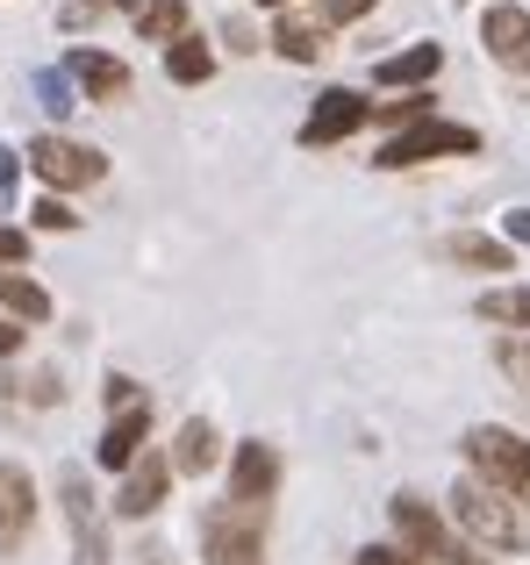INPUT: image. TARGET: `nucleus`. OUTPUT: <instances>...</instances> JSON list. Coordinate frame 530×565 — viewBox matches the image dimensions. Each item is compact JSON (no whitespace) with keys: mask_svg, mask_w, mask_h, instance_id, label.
<instances>
[{"mask_svg":"<svg viewBox=\"0 0 530 565\" xmlns=\"http://www.w3.org/2000/svg\"><path fill=\"white\" fill-rule=\"evenodd\" d=\"M452 530L480 552H530V509H517L509 494H495L480 480L452 487Z\"/></svg>","mask_w":530,"mask_h":565,"instance_id":"obj_1","label":"nucleus"},{"mask_svg":"<svg viewBox=\"0 0 530 565\" xmlns=\"http://www.w3.org/2000/svg\"><path fill=\"white\" fill-rule=\"evenodd\" d=\"M388 523H394V544H402V552H416L423 565H495L480 544H466L423 494H394L388 501Z\"/></svg>","mask_w":530,"mask_h":565,"instance_id":"obj_2","label":"nucleus"},{"mask_svg":"<svg viewBox=\"0 0 530 565\" xmlns=\"http://www.w3.org/2000/svg\"><path fill=\"white\" fill-rule=\"evenodd\" d=\"M466 466H474L480 487H495L517 509H530V437H517L502 423H474L466 429Z\"/></svg>","mask_w":530,"mask_h":565,"instance_id":"obj_3","label":"nucleus"},{"mask_svg":"<svg viewBox=\"0 0 530 565\" xmlns=\"http://www.w3.org/2000/svg\"><path fill=\"white\" fill-rule=\"evenodd\" d=\"M480 151V129H466V122H409V129H394L388 143H380V158L373 166L380 172H409V166H437V158H474Z\"/></svg>","mask_w":530,"mask_h":565,"instance_id":"obj_4","label":"nucleus"},{"mask_svg":"<svg viewBox=\"0 0 530 565\" xmlns=\"http://www.w3.org/2000/svg\"><path fill=\"white\" fill-rule=\"evenodd\" d=\"M29 172H36V180L43 186H51L57 193V201H65V193L72 186H100V180H108V158H100L94 151V143H80V137H65V129H43V137L36 143H29Z\"/></svg>","mask_w":530,"mask_h":565,"instance_id":"obj_5","label":"nucleus"},{"mask_svg":"<svg viewBox=\"0 0 530 565\" xmlns=\"http://www.w3.org/2000/svg\"><path fill=\"white\" fill-rule=\"evenodd\" d=\"M201 565H265V509L215 501L201 523Z\"/></svg>","mask_w":530,"mask_h":565,"instance_id":"obj_6","label":"nucleus"},{"mask_svg":"<svg viewBox=\"0 0 530 565\" xmlns=\"http://www.w3.org/2000/svg\"><path fill=\"white\" fill-rule=\"evenodd\" d=\"M365 122H373V100H365V94H351V86H330V94H316V108H308L301 143H308V151H322V143L359 137Z\"/></svg>","mask_w":530,"mask_h":565,"instance_id":"obj_7","label":"nucleus"},{"mask_svg":"<svg viewBox=\"0 0 530 565\" xmlns=\"http://www.w3.org/2000/svg\"><path fill=\"white\" fill-rule=\"evenodd\" d=\"M273 494H279V451L265 437H244L237 451H230V501L273 509Z\"/></svg>","mask_w":530,"mask_h":565,"instance_id":"obj_8","label":"nucleus"},{"mask_svg":"<svg viewBox=\"0 0 530 565\" xmlns=\"http://www.w3.org/2000/svg\"><path fill=\"white\" fill-rule=\"evenodd\" d=\"M480 43H488V57H495L502 72L530 79V8H517V0L488 8V14H480Z\"/></svg>","mask_w":530,"mask_h":565,"instance_id":"obj_9","label":"nucleus"},{"mask_svg":"<svg viewBox=\"0 0 530 565\" xmlns=\"http://www.w3.org/2000/svg\"><path fill=\"white\" fill-rule=\"evenodd\" d=\"M36 530V480L14 458H0V552H22Z\"/></svg>","mask_w":530,"mask_h":565,"instance_id":"obj_10","label":"nucleus"},{"mask_svg":"<svg viewBox=\"0 0 530 565\" xmlns=\"http://www.w3.org/2000/svg\"><path fill=\"white\" fill-rule=\"evenodd\" d=\"M172 487V458L166 451H137V466L123 472V487H115V515H151L158 501H166Z\"/></svg>","mask_w":530,"mask_h":565,"instance_id":"obj_11","label":"nucleus"},{"mask_svg":"<svg viewBox=\"0 0 530 565\" xmlns=\"http://www.w3.org/2000/svg\"><path fill=\"white\" fill-rule=\"evenodd\" d=\"M144 437H151V408L144 401H129V408H115L108 415V437H100V472H129L137 466V451H144Z\"/></svg>","mask_w":530,"mask_h":565,"instance_id":"obj_12","label":"nucleus"},{"mask_svg":"<svg viewBox=\"0 0 530 565\" xmlns=\"http://www.w3.org/2000/svg\"><path fill=\"white\" fill-rule=\"evenodd\" d=\"M65 72L86 86V100H108V108H115V100H129V65H123V57H108V51H72Z\"/></svg>","mask_w":530,"mask_h":565,"instance_id":"obj_13","label":"nucleus"},{"mask_svg":"<svg viewBox=\"0 0 530 565\" xmlns=\"http://www.w3.org/2000/svg\"><path fill=\"white\" fill-rule=\"evenodd\" d=\"M437 65H445V51H437V43H409V51L380 57L373 79H380V86H409V94H423V86L437 79Z\"/></svg>","mask_w":530,"mask_h":565,"instance_id":"obj_14","label":"nucleus"},{"mask_svg":"<svg viewBox=\"0 0 530 565\" xmlns=\"http://www.w3.org/2000/svg\"><path fill=\"white\" fill-rule=\"evenodd\" d=\"M273 51L287 57V65H316V57L330 51V29H322L316 14H279L273 22Z\"/></svg>","mask_w":530,"mask_h":565,"instance_id":"obj_15","label":"nucleus"},{"mask_svg":"<svg viewBox=\"0 0 530 565\" xmlns=\"http://www.w3.org/2000/svg\"><path fill=\"white\" fill-rule=\"evenodd\" d=\"M437 258H452V265H474V273H509V265H517V250H509L502 236L459 230V236H445V244H437Z\"/></svg>","mask_w":530,"mask_h":565,"instance_id":"obj_16","label":"nucleus"},{"mask_svg":"<svg viewBox=\"0 0 530 565\" xmlns=\"http://www.w3.org/2000/svg\"><path fill=\"white\" fill-rule=\"evenodd\" d=\"M57 501H65L72 530H80V565H100V515H94V494H86L80 472H65V480H57Z\"/></svg>","mask_w":530,"mask_h":565,"instance_id":"obj_17","label":"nucleus"},{"mask_svg":"<svg viewBox=\"0 0 530 565\" xmlns=\"http://www.w3.org/2000/svg\"><path fill=\"white\" fill-rule=\"evenodd\" d=\"M166 458H172V472H209L215 458H223V437H215V423H201V415H187Z\"/></svg>","mask_w":530,"mask_h":565,"instance_id":"obj_18","label":"nucleus"},{"mask_svg":"<svg viewBox=\"0 0 530 565\" xmlns=\"http://www.w3.org/2000/svg\"><path fill=\"white\" fill-rule=\"evenodd\" d=\"M0 316L8 322H51V294L29 273H0Z\"/></svg>","mask_w":530,"mask_h":565,"instance_id":"obj_19","label":"nucleus"},{"mask_svg":"<svg viewBox=\"0 0 530 565\" xmlns=\"http://www.w3.org/2000/svg\"><path fill=\"white\" fill-rule=\"evenodd\" d=\"M480 322H495V330H517L530 337V287H495V294H480Z\"/></svg>","mask_w":530,"mask_h":565,"instance_id":"obj_20","label":"nucleus"},{"mask_svg":"<svg viewBox=\"0 0 530 565\" xmlns=\"http://www.w3.org/2000/svg\"><path fill=\"white\" fill-rule=\"evenodd\" d=\"M215 72V51L201 36H172L166 43V79H180V86H201Z\"/></svg>","mask_w":530,"mask_h":565,"instance_id":"obj_21","label":"nucleus"},{"mask_svg":"<svg viewBox=\"0 0 530 565\" xmlns=\"http://www.w3.org/2000/svg\"><path fill=\"white\" fill-rule=\"evenodd\" d=\"M137 36H144V43L187 36V0H144V8H137Z\"/></svg>","mask_w":530,"mask_h":565,"instance_id":"obj_22","label":"nucleus"},{"mask_svg":"<svg viewBox=\"0 0 530 565\" xmlns=\"http://www.w3.org/2000/svg\"><path fill=\"white\" fill-rule=\"evenodd\" d=\"M373 122H394V129H409V122H431V94H402V100H373Z\"/></svg>","mask_w":530,"mask_h":565,"instance_id":"obj_23","label":"nucleus"},{"mask_svg":"<svg viewBox=\"0 0 530 565\" xmlns=\"http://www.w3.org/2000/svg\"><path fill=\"white\" fill-rule=\"evenodd\" d=\"M495 365L517 386H530V337H502V344H495Z\"/></svg>","mask_w":530,"mask_h":565,"instance_id":"obj_24","label":"nucleus"},{"mask_svg":"<svg viewBox=\"0 0 530 565\" xmlns=\"http://www.w3.org/2000/svg\"><path fill=\"white\" fill-rule=\"evenodd\" d=\"M380 0H316V22L322 29H344V22H359V14H373Z\"/></svg>","mask_w":530,"mask_h":565,"instance_id":"obj_25","label":"nucleus"},{"mask_svg":"<svg viewBox=\"0 0 530 565\" xmlns=\"http://www.w3.org/2000/svg\"><path fill=\"white\" fill-rule=\"evenodd\" d=\"M29 215H36V230H80V215H72V207L57 201V193H43V201L29 207Z\"/></svg>","mask_w":530,"mask_h":565,"instance_id":"obj_26","label":"nucleus"},{"mask_svg":"<svg viewBox=\"0 0 530 565\" xmlns=\"http://www.w3.org/2000/svg\"><path fill=\"white\" fill-rule=\"evenodd\" d=\"M22 258H29V236L0 222V273H22Z\"/></svg>","mask_w":530,"mask_h":565,"instance_id":"obj_27","label":"nucleus"},{"mask_svg":"<svg viewBox=\"0 0 530 565\" xmlns=\"http://www.w3.org/2000/svg\"><path fill=\"white\" fill-rule=\"evenodd\" d=\"M100 8H108V0H57V22H65V29H86Z\"/></svg>","mask_w":530,"mask_h":565,"instance_id":"obj_28","label":"nucleus"},{"mask_svg":"<svg viewBox=\"0 0 530 565\" xmlns=\"http://www.w3.org/2000/svg\"><path fill=\"white\" fill-rule=\"evenodd\" d=\"M359 565H423V558H416V552H402V544H365Z\"/></svg>","mask_w":530,"mask_h":565,"instance_id":"obj_29","label":"nucleus"},{"mask_svg":"<svg viewBox=\"0 0 530 565\" xmlns=\"http://www.w3.org/2000/svg\"><path fill=\"white\" fill-rule=\"evenodd\" d=\"M502 244H530V207H509L502 215Z\"/></svg>","mask_w":530,"mask_h":565,"instance_id":"obj_30","label":"nucleus"},{"mask_svg":"<svg viewBox=\"0 0 530 565\" xmlns=\"http://www.w3.org/2000/svg\"><path fill=\"white\" fill-rule=\"evenodd\" d=\"M14 351H22V330H14V322L0 316V359H14Z\"/></svg>","mask_w":530,"mask_h":565,"instance_id":"obj_31","label":"nucleus"},{"mask_svg":"<svg viewBox=\"0 0 530 565\" xmlns=\"http://www.w3.org/2000/svg\"><path fill=\"white\" fill-rule=\"evenodd\" d=\"M14 186V151H0V193Z\"/></svg>","mask_w":530,"mask_h":565,"instance_id":"obj_32","label":"nucleus"},{"mask_svg":"<svg viewBox=\"0 0 530 565\" xmlns=\"http://www.w3.org/2000/svg\"><path fill=\"white\" fill-rule=\"evenodd\" d=\"M108 8H123V14H137V8H144V0H108Z\"/></svg>","mask_w":530,"mask_h":565,"instance_id":"obj_33","label":"nucleus"},{"mask_svg":"<svg viewBox=\"0 0 530 565\" xmlns=\"http://www.w3.org/2000/svg\"><path fill=\"white\" fill-rule=\"evenodd\" d=\"M258 8H279V14H287V8H294V0H258Z\"/></svg>","mask_w":530,"mask_h":565,"instance_id":"obj_34","label":"nucleus"}]
</instances>
